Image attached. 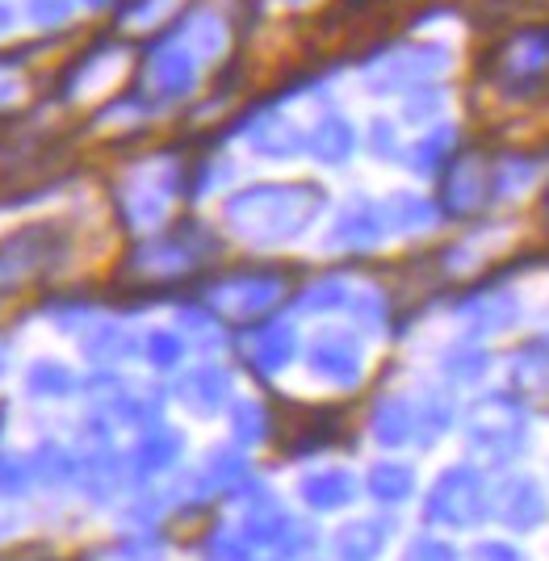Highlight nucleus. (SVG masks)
Wrapping results in <instances>:
<instances>
[{
    "label": "nucleus",
    "instance_id": "f257e3e1",
    "mask_svg": "<svg viewBox=\"0 0 549 561\" xmlns=\"http://www.w3.org/2000/svg\"><path fill=\"white\" fill-rule=\"evenodd\" d=\"M89 4H93V9H105V4H110V0H89Z\"/></svg>",
    "mask_w": 549,
    "mask_h": 561
},
{
    "label": "nucleus",
    "instance_id": "f03ea898",
    "mask_svg": "<svg viewBox=\"0 0 549 561\" xmlns=\"http://www.w3.org/2000/svg\"><path fill=\"white\" fill-rule=\"evenodd\" d=\"M286 4H307V0H286Z\"/></svg>",
    "mask_w": 549,
    "mask_h": 561
},
{
    "label": "nucleus",
    "instance_id": "7ed1b4c3",
    "mask_svg": "<svg viewBox=\"0 0 549 561\" xmlns=\"http://www.w3.org/2000/svg\"><path fill=\"white\" fill-rule=\"evenodd\" d=\"M546 4H549V0H546Z\"/></svg>",
    "mask_w": 549,
    "mask_h": 561
}]
</instances>
